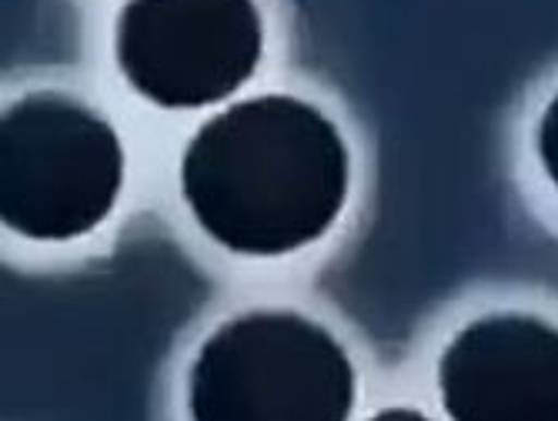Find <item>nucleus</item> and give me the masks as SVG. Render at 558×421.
Instances as JSON below:
<instances>
[{
    "label": "nucleus",
    "instance_id": "6",
    "mask_svg": "<svg viewBox=\"0 0 558 421\" xmlns=\"http://www.w3.org/2000/svg\"><path fill=\"white\" fill-rule=\"evenodd\" d=\"M538 157H542L545 175L558 188V94L548 100L542 124H538Z\"/></svg>",
    "mask_w": 558,
    "mask_h": 421
},
{
    "label": "nucleus",
    "instance_id": "4",
    "mask_svg": "<svg viewBox=\"0 0 558 421\" xmlns=\"http://www.w3.org/2000/svg\"><path fill=\"white\" fill-rule=\"evenodd\" d=\"M262 47L255 0H128L114 27L124 81L168 111L231 97L255 74Z\"/></svg>",
    "mask_w": 558,
    "mask_h": 421
},
{
    "label": "nucleus",
    "instance_id": "7",
    "mask_svg": "<svg viewBox=\"0 0 558 421\" xmlns=\"http://www.w3.org/2000/svg\"><path fill=\"white\" fill-rule=\"evenodd\" d=\"M368 421H432V418L422 414V411H415V408H385V411H378Z\"/></svg>",
    "mask_w": 558,
    "mask_h": 421
},
{
    "label": "nucleus",
    "instance_id": "1",
    "mask_svg": "<svg viewBox=\"0 0 558 421\" xmlns=\"http://www.w3.org/2000/svg\"><path fill=\"white\" fill-rule=\"evenodd\" d=\"M348 178L338 128L288 94L231 104L197 128L181 161L194 221L221 248L255 257L291 254L328 234Z\"/></svg>",
    "mask_w": 558,
    "mask_h": 421
},
{
    "label": "nucleus",
    "instance_id": "5",
    "mask_svg": "<svg viewBox=\"0 0 558 421\" xmlns=\"http://www.w3.org/2000/svg\"><path fill=\"white\" fill-rule=\"evenodd\" d=\"M451 421H558V328L532 314H488L438 361Z\"/></svg>",
    "mask_w": 558,
    "mask_h": 421
},
{
    "label": "nucleus",
    "instance_id": "3",
    "mask_svg": "<svg viewBox=\"0 0 558 421\" xmlns=\"http://www.w3.org/2000/svg\"><path fill=\"white\" fill-rule=\"evenodd\" d=\"M124 184L118 131L87 104L34 91L0 121V221L21 238L71 241L105 221Z\"/></svg>",
    "mask_w": 558,
    "mask_h": 421
},
{
    "label": "nucleus",
    "instance_id": "2",
    "mask_svg": "<svg viewBox=\"0 0 558 421\" xmlns=\"http://www.w3.org/2000/svg\"><path fill=\"white\" fill-rule=\"evenodd\" d=\"M354 364L338 338L294 311H251L201 345L187 378L191 421H348Z\"/></svg>",
    "mask_w": 558,
    "mask_h": 421
}]
</instances>
